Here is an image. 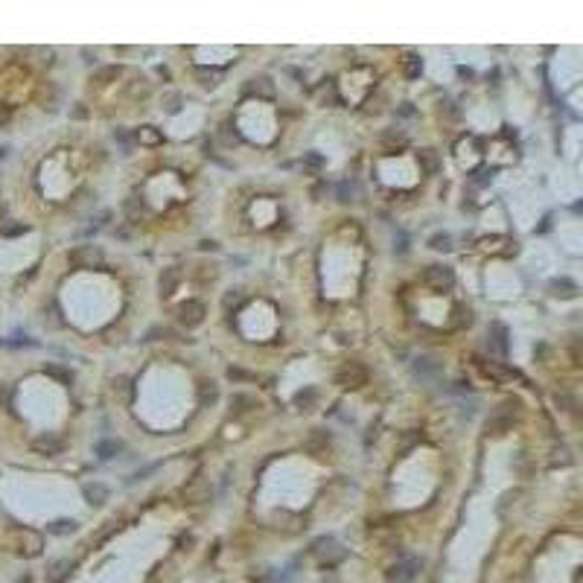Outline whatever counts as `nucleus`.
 I'll list each match as a JSON object with an SVG mask.
<instances>
[{
  "instance_id": "9d476101",
  "label": "nucleus",
  "mask_w": 583,
  "mask_h": 583,
  "mask_svg": "<svg viewBox=\"0 0 583 583\" xmlns=\"http://www.w3.org/2000/svg\"><path fill=\"white\" fill-rule=\"evenodd\" d=\"M420 572V560L417 557H408V560H402L400 566H394L391 569V580H397V583H408V580H414V575Z\"/></svg>"
},
{
  "instance_id": "dca6fc26",
  "label": "nucleus",
  "mask_w": 583,
  "mask_h": 583,
  "mask_svg": "<svg viewBox=\"0 0 583 583\" xmlns=\"http://www.w3.org/2000/svg\"><path fill=\"white\" fill-rule=\"evenodd\" d=\"M120 73H123V70L117 67V65H111V67H100V70H96V73L91 76V82L103 88V85H111V82L120 79Z\"/></svg>"
},
{
  "instance_id": "0eeeda50",
  "label": "nucleus",
  "mask_w": 583,
  "mask_h": 583,
  "mask_svg": "<svg viewBox=\"0 0 583 583\" xmlns=\"http://www.w3.org/2000/svg\"><path fill=\"white\" fill-rule=\"evenodd\" d=\"M210 493H213V487H210V481L204 476H192L181 490L184 502H190V504H204L210 499Z\"/></svg>"
},
{
  "instance_id": "c756f323",
  "label": "nucleus",
  "mask_w": 583,
  "mask_h": 583,
  "mask_svg": "<svg viewBox=\"0 0 583 583\" xmlns=\"http://www.w3.org/2000/svg\"><path fill=\"white\" fill-rule=\"evenodd\" d=\"M12 120V105L9 103H0V129Z\"/></svg>"
},
{
  "instance_id": "4be33fe9",
  "label": "nucleus",
  "mask_w": 583,
  "mask_h": 583,
  "mask_svg": "<svg viewBox=\"0 0 583 583\" xmlns=\"http://www.w3.org/2000/svg\"><path fill=\"white\" fill-rule=\"evenodd\" d=\"M138 140L146 143V146H158V143H164V134L155 129V126H143V129L138 131Z\"/></svg>"
},
{
  "instance_id": "1a4fd4ad",
  "label": "nucleus",
  "mask_w": 583,
  "mask_h": 583,
  "mask_svg": "<svg viewBox=\"0 0 583 583\" xmlns=\"http://www.w3.org/2000/svg\"><path fill=\"white\" fill-rule=\"evenodd\" d=\"M303 450L313 455V458H324V452L329 450V435L321 432V429H313V435H309V440L303 443Z\"/></svg>"
},
{
  "instance_id": "4468645a",
  "label": "nucleus",
  "mask_w": 583,
  "mask_h": 583,
  "mask_svg": "<svg viewBox=\"0 0 583 583\" xmlns=\"http://www.w3.org/2000/svg\"><path fill=\"white\" fill-rule=\"evenodd\" d=\"M549 292H551L554 298L569 301V298H575V295H577V286H575L569 277H557V280H551V283H549Z\"/></svg>"
},
{
  "instance_id": "f03ea898",
  "label": "nucleus",
  "mask_w": 583,
  "mask_h": 583,
  "mask_svg": "<svg viewBox=\"0 0 583 583\" xmlns=\"http://www.w3.org/2000/svg\"><path fill=\"white\" fill-rule=\"evenodd\" d=\"M336 385H341L344 391H359L362 385H367V367L359 362H344L336 371Z\"/></svg>"
},
{
  "instance_id": "a878e982",
  "label": "nucleus",
  "mask_w": 583,
  "mask_h": 583,
  "mask_svg": "<svg viewBox=\"0 0 583 583\" xmlns=\"http://www.w3.org/2000/svg\"><path fill=\"white\" fill-rule=\"evenodd\" d=\"M76 531V522L73 519H58L50 525V534H73Z\"/></svg>"
},
{
  "instance_id": "7ed1b4c3",
  "label": "nucleus",
  "mask_w": 583,
  "mask_h": 583,
  "mask_svg": "<svg viewBox=\"0 0 583 583\" xmlns=\"http://www.w3.org/2000/svg\"><path fill=\"white\" fill-rule=\"evenodd\" d=\"M67 266L73 271H88V268H100L103 266V251L96 245H79L67 254Z\"/></svg>"
},
{
  "instance_id": "20e7f679",
  "label": "nucleus",
  "mask_w": 583,
  "mask_h": 583,
  "mask_svg": "<svg viewBox=\"0 0 583 583\" xmlns=\"http://www.w3.org/2000/svg\"><path fill=\"white\" fill-rule=\"evenodd\" d=\"M423 283L432 292H446V289L455 286V271L450 266H443V263H432L423 271Z\"/></svg>"
},
{
  "instance_id": "6e6552de",
  "label": "nucleus",
  "mask_w": 583,
  "mask_h": 583,
  "mask_svg": "<svg viewBox=\"0 0 583 583\" xmlns=\"http://www.w3.org/2000/svg\"><path fill=\"white\" fill-rule=\"evenodd\" d=\"M484 376L490 379H499V382H513V379H522V374L516 367H508V365H499V362H490V365H481Z\"/></svg>"
},
{
  "instance_id": "423d86ee",
  "label": "nucleus",
  "mask_w": 583,
  "mask_h": 583,
  "mask_svg": "<svg viewBox=\"0 0 583 583\" xmlns=\"http://www.w3.org/2000/svg\"><path fill=\"white\" fill-rule=\"evenodd\" d=\"M204 315H207V309H204L202 301H184L178 309H175V318H178V324L187 327V329H196L204 321Z\"/></svg>"
},
{
  "instance_id": "393cba45",
  "label": "nucleus",
  "mask_w": 583,
  "mask_h": 583,
  "mask_svg": "<svg viewBox=\"0 0 583 583\" xmlns=\"http://www.w3.org/2000/svg\"><path fill=\"white\" fill-rule=\"evenodd\" d=\"M216 397H219L216 385H213V382H202V388H199V400H202V402H216Z\"/></svg>"
},
{
  "instance_id": "bb28decb",
  "label": "nucleus",
  "mask_w": 583,
  "mask_h": 583,
  "mask_svg": "<svg viewBox=\"0 0 583 583\" xmlns=\"http://www.w3.org/2000/svg\"><path fill=\"white\" fill-rule=\"evenodd\" d=\"M44 374H50V376H55V379H62L65 385H70V382H73V374L62 371V367H55V365H47V367H44Z\"/></svg>"
},
{
  "instance_id": "a211bd4d",
  "label": "nucleus",
  "mask_w": 583,
  "mask_h": 583,
  "mask_svg": "<svg viewBox=\"0 0 583 583\" xmlns=\"http://www.w3.org/2000/svg\"><path fill=\"white\" fill-rule=\"evenodd\" d=\"M455 329H464V327H470L473 324V309L470 306H464V303H458V306H452V321H450Z\"/></svg>"
},
{
  "instance_id": "2eb2a0df",
  "label": "nucleus",
  "mask_w": 583,
  "mask_h": 583,
  "mask_svg": "<svg viewBox=\"0 0 583 583\" xmlns=\"http://www.w3.org/2000/svg\"><path fill=\"white\" fill-rule=\"evenodd\" d=\"M417 166H420L426 175H435V172H438V152H435V149H420V152H417Z\"/></svg>"
},
{
  "instance_id": "aec40b11",
  "label": "nucleus",
  "mask_w": 583,
  "mask_h": 583,
  "mask_svg": "<svg viewBox=\"0 0 583 583\" xmlns=\"http://www.w3.org/2000/svg\"><path fill=\"white\" fill-rule=\"evenodd\" d=\"M245 93H251V96H271L275 93V85L268 82V76H260V79H251L248 85H245Z\"/></svg>"
},
{
  "instance_id": "5701e85b",
  "label": "nucleus",
  "mask_w": 583,
  "mask_h": 583,
  "mask_svg": "<svg viewBox=\"0 0 583 583\" xmlns=\"http://www.w3.org/2000/svg\"><path fill=\"white\" fill-rule=\"evenodd\" d=\"M402 73L408 76V79H417V76L423 73V62L417 55H405L402 58Z\"/></svg>"
},
{
  "instance_id": "c85d7f7f",
  "label": "nucleus",
  "mask_w": 583,
  "mask_h": 583,
  "mask_svg": "<svg viewBox=\"0 0 583 583\" xmlns=\"http://www.w3.org/2000/svg\"><path fill=\"white\" fill-rule=\"evenodd\" d=\"M313 400H315V391H313V388H306V391H298V394H295V402H298L301 408H309V405H313Z\"/></svg>"
},
{
  "instance_id": "ddd939ff",
  "label": "nucleus",
  "mask_w": 583,
  "mask_h": 583,
  "mask_svg": "<svg viewBox=\"0 0 583 583\" xmlns=\"http://www.w3.org/2000/svg\"><path fill=\"white\" fill-rule=\"evenodd\" d=\"M178 280H181V271H178V268H164V275L158 277V292H161V298H169L172 292H175V286H178Z\"/></svg>"
},
{
  "instance_id": "39448f33",
  "label": "nucleus",
  "mask_w": 583,
  "mask_h": 583,
  "mask_svg": "<svg viewBox=\"0 0 583 583\" xmlns=\"http://www.w3.org/2000/svg\"><path fill=\"white\" fill-rule=\"evenodd\" d=\"M12 546H15V554H21V557H38L44 549V539H41V534L21 528L12 534Z\"/></svg>"
},
{
  "instance_id": "473e14b6",
  "label": "nucleus",
  "mask_w": 583,
  "mask_h": 583,
  "mask_svg": "<svg viewBox=\"0 0 583 583\" xmlns=\"http://www.w3.org/2000/svg\"><path fill=\"white\" fill-rule=\"evenodd\" d=\"M228 376H230V379H251V374L240 371V367H228Z\"/></svg>"
},
{
  "instance_id": "f3484780",
  "label": "nucleus",
  "mask_w": 583,
  "mask_h": 583,
  "mask_svg": "<svg viewBox=\"0 0 583 583\" xmlns=\"http://www.w3.org/2000/svg\"><path fill=\"white\" fill-rule=\"evenodd\" d=\"M82 493H85V502L88 504H96V508H100V504H105V499H108V490L103 487V484H85Z\"/></svg>"
},
{
  "instance_id": "f8f14e48",
  "label": "nucleus",
  "mask_w": 583,
  "mask_h": 583,
  "mask_svg": "<svg viewBox=\"0 0 583 583\" xmlns=\"http://www.w3.org/2000/svg\"><path fill=\"white\" fill-rule=\"evenodd\" d=\"M513 429V420L511 417H504V414H496L487 420V426H484V432H487V438H504Z\"/></svg>"
},
{
  "instance_id": "6ab92c4d",
  "label": "nucleus",
  "mask_w": 583,
  "mask_h": 583,
  "mask_svg": "<svg viewBox=\"0 0 583 583\" xmlns=\"http://www.w3.org/2000/svg\"><path fill=\"white\" fill-rule=\"evenodd\" d=\"M230 408L237 414H245V412H254V408H260V400L257 397H251V394H237L230 402Z\"/></svg>"
},
{
  "instance_id": "f257e3e1",
  "label": "nucleus",
  "mask_w": 583,
  "mask_h": 583,
  "mask_svg": "<svg viewBox=\"0 0 583 583\" xmlns=\"http://www.w3.org/2000/svg\"><path fill=\"white\" fill-rule=\"evenodd\" d=\"M344 554H347V551L339 546L333 537H321V539L313 542V557L318 560V566L333 569V566H339V563L344 560Z\"/></svg>"
},
{
  "instance_id": "b1692460",
  "label": "nucleus",
  "mask_w": 583,
  "mask_h": 583,
  "mask_svg": "<svg viewBox=\"0 0 583 583\" xmlns=\"http://www.w3.org/2000/svg\"><path fill=\"white\" fill-rule=\"evenodd\" d=\"M490 329H493V347L499 350V353H504V350H508V329H504L502 324H493Z\"/></svg>"
},
{
  "instance_id": "412c9836",
  "label": "nucleus",
  "mask_w": 583,
  "mask_h": 583,
  "mask_svg": "<svg viewBox=\"0 0 583 583\" xmlns=\"http://www.w3.org/2000/svg\"><path fill=\"white\" fill-rule=\"evenodd\" d=\"M70 569H73V563H70V560H55L53 566H50V572H47L50 583H62V580L70 575Z\"/></svg>"
},
{
  "instance_id": "cd10ccee",
  "label": "nucleus",
  "mask_w": 583,
  "mask_h": 583,
  "mask_svg": "<svg viewBox=\"0 0 583 583\" xmlns=\"http://www.w3.org/2000/svg\"><path fill=\"white\" fill-rule=\"evenodd\" d=\"M429 245H432L435 251H450V248H452V240L446 237V233H438V237L429 240Z\"/></svg>"
},
{
  "instance_id": "7c9ffc66",
  "label": "nucleus",
  "mask_w": 583,
  "mask_h": 583,
  "mask_svg": "<svg viewBox=\"0 0 583 583\" xmlns=\"http://www.w3.org/2000/svg\"><path fill=\"white\" fill-rule=\"evenodd\" d=\"M27 230H30L27 225H6L0 233H4V237H18V233H27Z\"/></svg>"
},
{
  "instance_id": "2f4dec72",
  "label": "nucleus",
  "mask_w": 583,
  "mask_h": 583,
  "mask_svg": "<svg viewBox=\"0 0 583 583\" xmlns=\"http://www.w3.org/2000/svg\"><path fill=\"white\" fill-rule=\"evenodd\" d=\"M117 450H120L117 443H100V455L103 458H111V452H117Z\"/></svg>"
},
{
  "instance_id": "9b49d317",
  "label": "nucleus",
  "mask_w": 583,
  "mask_h": 583,
  "mask_svg": "<svg viewBox=\"0 0 583 583\" xmlns=\"http://www.w3.org/2000/svg\"><path fill=\"white\" fill-rule=\"evenodd\" d=\"M32 450H35L38 455H44V458H55V455H62V440H58V438H50V435L35 438V440H32Z\"/></svg>"
}]
</instances>
